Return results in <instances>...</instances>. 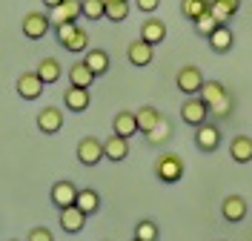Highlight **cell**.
I'll use <instances>...</instances> for the list:
<instances>
[{
	"label": "cell",
	"mask_w": 252,
	"mask_h": 241,
	"mask_svg": "<svg viewBox=\"0 0 252 241\" xmlns=\"http://www.w3.org/2000/svg\"><path fill=\"white\" fill-rule=\"evenodd\" d=\"M201 101L209 106V115H215V118H229L232 115V106H235L229 89L220 80H206L204 89H201Z\"/></svg>",
	"instance_id": "1"
},
{
	"label": "cell",
	"mask_w": 252,
	"mask_h": 241,
	"mask_svg": "<svg viewBox=\"0 0 252 241\" xmlns=\"http://www.w3.org/2000/svg\"><path fill=\"white\" fill-rule=\"evenodd\" d=\"M155 178L163 184H178L184 178V158L175 152H163L155 161Z\"/></svg>",
	"instance_id": "2"
},
{
	"label": "cell",
	"mask_w": 252,
	"mask_h": 241,
	"mask_svg": "<svg viewBox=\"0 0 252 241\" xmlns=\"http://www.w3.org/2000/svg\"><path fill=\"white\" fill-rule=\"evenodd\" d=\"M204 72L198 69V66H181L178 69V75H175V86L184 92L187 98L192 95H201V89H204Z\"/></svg>",
	"instance_id": "3"
},
{
	"label": "cell",
	"mask_w": 252,
	"mask_h": 241,
	"mask_svg": "<svg viewBox=\"0 0 252 241\" xmlns=\"http://www.w3.org/2000/svg\"><path fill=\"white\" fill-rule=\"evenodd\" d=\"M181 118H184V124H189V127H201V124H206V118H209V106L201 101V95H192L184 101Z\"/></svg>",
	"instance_id": "4"
},
{
	"label": "cell",
	"mask_w": 252,
	"mask_h": 241,
	"mask_svg": "<svg viewBox=\"0 0 252 241\" xmlns=\"http://www.w3.org/2000/svg\"><path fill=\"white\" fill-rule=\"evenodd\" d=\"M49 29H52V17L46 12H29V15L23 17V37H29V40L46 37Z\"/></svg>",
	"instance_id": "5"
},
{
	"label": "cell",
	"mask_w": 252,
	"mask_h": 241,
	"mask_svg": "<svg viewBox=\"0 0 252 241\" xmlns=\"http://www.w3.org/2000/svg\"><path fill=\"white\" fill-rule=\"evenodd\" d=\"M78 161L83 167H97L103 161V141H97L94 135H86L80 138L78 144Z\"/></svg>",
	"instance_id": "6"
},
{
	"label": "cell",
	"mask_w": 252,
	"mask_h": 241,
	"mask_svg": "<svg viewBox=\"0 0 252 241\" xmlns=\"http://www.w3.org/2000/svg\"><path fill=\"white\" fill-rule=\"evenodd\" d=\"M195 146L201 149V152H218L220 149V129L215 124H201V127H195Z\"/></svg>",
	"instance_id": "7"
},
{
	"label": "cell",
	"mask_w": 252,
	"mask_h": 241,
	"mask_svg": "<svg viewBox=\"0 0 252 241\" xmlns=\"http://www.w3.org/2000/svg\"><path fill=\"white\" fill-rule=\"evenodd\" d=\"M247 198L244 195H226L223 201H220V215H223V221H229V224H238V221H244L247 218Z\"/></svg>",
	"instance_id": "8"
},
{
	"label": "cell",
	"mask_w": 252,
	"mask_h": 241,
	"mask_svg": "<svg viewBox=\"0 0 252 241\" xmlns=\"http://www.w3.org/2000/svg\"><path fill=\"white\" fill-rule=\"evenodd\" d=\"M17 95L23 98V101H37V98L43 95V80L37 78V72H23L20 78H17Z\"/></svg>",
	"instance_id": "9"
},
{
	"label": "cell",
	"mask_w": 252,
	"mask_h": 241,
	"mask_svg": "<svg viewBox=\"0 0 252 241\" xmlns=\"http://www.w3.org/2000/svg\"><path fill=\"white\" fill-rule=\"evenodd\" d=\"M75 198H78V187L72 184V178H63V181H55L52 184V204L58 209L72 207Z\"/></svg>",
	"instance_id": "10"
},
{
	"label": "cell",
	"mask_w": 252,
	"mask_h": 241,
	"mask_svg": "<svg viewBox=\"0 0 252 241\" xmlns=\"http://www.w3.org/2000/svg\"><path fill=\"white\" fill-rule=\"evenodd\" d=\"M86 212L78 207V204H72V207H63L61 209V230L63 233H69V236H75V233H80L83 227H86Z\"/></svg>",
	"instance_id": "11"
},
{
	"label": "cell",
	"mask_w": 252,
	"mask_h": 241,
	"mask_svg": "<svg viewBox=\"0 0 252 241\" xmlns=\"http://www.w3.org/2000/svg\"><path fill=\"white\" fill-rule=\"evenodd\" d=\"M63 103H66L69 112H86L89 103H92V92L83 89V86H69V89L63 92Z\"/></svg>",
	"instance_id": "12"
},
{
	"label": "cell",
	"mask_w": 252,
	"mask_h": 241,
	"mask_svg": "<svg viewBox=\"0 0 252 241\" xmlns=\"http://www.w3.org/2000/svg\"><path fill=\"white\" fill-rule=\"evenodd\" d=\"M126 58H129V64L132 66H149L152 64V58H155V46L152 43H146V40H132L129 49H126Z\"/></svg>",
	"instance_id": "13"
},
{
	"label": "cell",
	"mask_w": 252,
	"mask_h": 241,
	"mask_svg": "<svg viewBox=\"0 0 252 241\" xmlns=\"http://www.w3.org/2000/svg\"><path fill=\"white\" fill-rule=\"evenodd\" d=\"M37 129L43 132V135H55V132H61L63 129V112L58 106H46V109H40L37 112Z\"/></svg>",
	"instance_id": "14"
},
{
	"label": "cell",
	"mask_w": 252,
	"mask_h": 241,
	"mask_svg": "<svg viewBox=\"0 0 252 241\" xmlns=\"http://www.w3.org/2000/svg\"><path fill=\"white\" fill-rule=\"evenodd\" d=\"M206 40H209L212 52H218V55H223V52H229V49L235 46V34H232V29H229V23H218L215 32L209 34Z\"/></svg>",
	"instance_id": "15"
},
{
	"label": "cell",
	"mask_w": 252,
	"mask_h": 241,
	"mask_svg": "<svg viewBox=\"0 0 252 241\" xmlns=\"http://www.w3.org/2000/svg\"><path fill=\"white\" fill-rule=\"evenodd\" d=\"M126 155H129V138H124V135H118V132H112L109 138L103 141V158L109 161H124Z\"/></svg>",
	"instance_id": "16"
},
{
	"label": "cell",
	"mask_w": 252,
	"mask_h": 241,
	"mask_svg": "<svg viewBox=\"0 0 252 241\" xmlns=\"http://www.w3.org/2000/svg\"><path fill=\"white\" fill-rule=\"evenodd\" d=\"M141 37L146 40V43H152V46L163 43V40H166V23H163L160 17H149V20H143Z\"/></svg>",
	"instance_id": "17"
},
{
	"label": "cell",
	"mask_w": 252,
	"mask_h": 241,
	"mask_svg": "<svg viewBox=\"0 0 252 241\" xmlns=\"http://www.w3.org/2000/svg\"><path fill=\"white\" fill-rule=\"evenodd\" d=\"M229 158L235 164H250L252 161V138L250 135H235L229 141Z\"/></svg>",
	"instance_id": "18"
},
{
	"label": "cell",
	"mask_w": 252,
	"mask_h": 241,
	"mask_svg": "<svg viewBox=\"0 0 252 241\" xmlns=\"http://www.w3.org/2000/svg\"><path fill=\"white\" fill-rule=\"evenodd\" d=\"M112 132H118V135H124V138H132V135H138V118L132 109H124V112L115 115V121H112Z\"/></svg>",
	"instance_id": "19"
},
{
	"label": "cell",
	"mask_w": 252,
	"mask_h": 241,
	"mask_svg": "<svg viewBox=\"0 0 252 241\" xmlns=\"http://www.w3.org/2000/svg\"><path fill=\"white\" fill-rule=\"evenodd\" d=\"M52 23H66V20H75L78 23V17H83L80 12V0H63L61 6H55L52 9Z\"/></svg>",
	"instance_id": "20"
},
{
	"label": "cell",
	"mask_w": 252,
	"mask_h": 241,
	"mask_svg": "<svg viewBox=\"0 0 252 241\" xmlns=\"http://www.w3.org/2000/svg\"><path fill=\"white\" fill-rule=\"evenodd\" d=\"M135 118H138V132H143V135H146V132H152V129L163 121V112L146 103V106H141V109L135 112Z\"/></svg>",
	"instance_id": "21"
},
{
	"label": "cell",
	"mask_w": 252,
	"mask_h": 241,
	"mask_svg": "<svg viewBox=\"0 0 252 241\" xmlns=\"http://www.w3.org/2000/svg\"><path fill=\"white\" fill-rule=\"evenodd\" d=\"M94 83V72L86 66V61H78V64L69 66V86H83L89 89Z\"/></svg>",
	"instance_id": "22"
},
{
	"label": "cell",
	"mask_w": 252,
	"mask_h": 241,
	"mask_svg": "<svg viewBox=\"0 0 252 241\" xmlns=\"http://www.w3.org/2000/svg\"><path fill=\"white\" fill-rule=\"evenodd\" d=\"M241 9V0H209V12L218 17V23H229Z\"/></svg>",
	"instance_id": "23"
},
{
	"label": "cell",
	"mask_w": 252,
	"mask_h": 241,
	"mask_svg": "<svg viewBox=\"0 0 252 241\" xmlns=\"http://www.w3.org/2000/svg\"><path fill=\"white\" fill-rule=\"evenodd\" d=\"M86 66L94 72V78H100V75H106L109 72V55L103 52V49H86Z\"/></svg>",
	"instance_id": "24"
},
{
	"label": "cell",
	"mask_w": 252,
	"mask_h": 241,
	"mask_svg": "<svg viewBox=\"0 0 252 241\" xmlns=\"http://www.w3.org/2000/svg\"><path fill=\"white\" fill-rule=\"evenodd\" d=\"M37 78L43 80V83H58L61 80V75H63V69H61V64L55 61V58H43L40 64H37Z\"/></svg>",
	"instance_id": "25"
},
{
	"label": "cell",
	"mask_w": 252,
	"mask_h": 241,
	"mask_svg": "<svg viewBox=\"0 0 252 241\" xmlns=\"http://www.w3.org/2000/svg\"><path fill=\"white\" fill-rule=\"evenodd\" d=\"M75 204H78L86 215H94L97 209H100V195L94 193L92 187H86V190H78V198H75Z\"/></svg>",
	"instance_id": "26"
},
{
	"label": "cell",
	"mask_w": 252,
	"mask_h": 241,
	"mask_svg": "<svg viewBox=\"0 0 252 241\" xmlns=\"http://www.w3.org/2000/svg\"><path fill=\"white\" fill-rule=\"evenodd\" d=\"M204 12H209V0H181V15L187 20H192V23Z\"/></svg>",
	"instance_id": "27"
},
{
	"label": "cell",
	"mask_w": 252,
	"mask_h": 241,
	"mask_svg": "<svg viewBox=\"0 0 252 241\" xmlns=\"http://www.w3.org/2000/svg\"><path fill=\"white\" fill-rule=\"evenodd\" d=\"M143 138H146V144H152V146H158V144H166V141L172 138V124H169V121L163 118V121H160V124H158V127L152 129V132H146Z\"/></svg>",
	"instance_id": "28"
},
{
	"label": "cell",
	"mask_w": 252,
	"mask_h": 241,
	"mask_svg": "<svg viewBox=\"0 0 252 241\" xmlns=\"http://www.w3.org/2000/svg\"><path fill=\"white\" fill-rule=\"evenodd\" d=\"M80 12L86 20H103L106 17V0H80Z\"/></svg>",
	"instance_id": "29"
},
{
	"label": "cell",
	"mask_w": 252,
	"mask_h": 241,
	"mask_svg": "<svg viewBox=\"0 0 252 241\" xmlns=\"http://www.w3.org/2000/svg\"><path fill=\"white\" fill-rule=\"evenodd\" d=\"M129 0H106V20H112V23H121V20H126L129 17Z\"/></svg>",
	"instance_id": "30"
},
{
	"label": "cell",
	"mask_w": 252,
	"mask_h": 241,
	"mask_svg": "<svg viewBox=\"0 0 252 241\" xmlns=\"http://www.w3.org/2000/svg\"><path fill=\"white\" fill-rule=\"evenodd\" d=\"M158 236H160V230H158L155 221L143 218V221L135 224V239H138V241H158Z\"/></svg>",
	"instance_id": "31"
},
{
	"label": "cell",
	"mask_w": 252,
	"mask_h": 241,
	"mask_svg": "<svg viewBox=\"0 0 252 241\" xmlns=\"http://www.w3.org/2000/svg\"><path fill=\"white\" fill-rule=\"evenodd\" d=\"M78 23H75V20H66V23H55V37H58V43H61V46H66V43H69V40H72V37H75V34H78Z\"/></svg>",
	"instance_id": "32"
},
{
	"label": "cell",
	"mask_w": 252,
	"mask_h": 241,
	"mask_svg": "<svg viewBox=\"0 0 252 241\" xmlns=\"http://www.w3.org/2000/svg\"><path fill=\"white\" fill-rule=\"evenodd\" d=\"M215 26H218V17L212 15V12H204V15L195 20V32L204 34V37H209V34L215 32Z\"/></svg>",
	"instance_id": "33"
},
{
	"label": "cell",
	"mask_w": 252,
	"mask_h": 241,
	"mask_svg": "<svg viewBox=\"0 0 252 241\" xmlns=\"http://www.w3.org/2000/svg\"><path fill=\"white\" fill-rule=\"evenodd\" d=\"M63 49H66V52H86V49H89V34H86V29H78V34H75Z\"/></svg>",
	"instance_id": "34"
},
{
	"label": "cell",
	"mask_w": 252,
	"mask_h": 241,
	"mask_svg": "<svg viewBox=\"0 0 252 241\" xmlns=\"http://www.w3.org/2000/svg\"><path fill=\"white\" fill-rule=\"evenodd\" d=\"M26 241H55V236H52L49 227H34V230H29V239Z\"/></svg>",
	"instance_id": "35"
},
{
	"label": "cell",
	"mask_w": 252,
	"mask_h": 241,
	"mask_svg": "<svg viewBox=\"0 0 252 241\" xmlns=\"http://www.w3.org/2000/svg\"><path fill=\"white\" fill-rule=\"evenodd\" d=\"M135 3H138V9H141V12H146V15H152L158 6H160V0H135Z\"/></svg>",
	"instance_id": "36"
},
{
	"label": "cell",
	"mask_w": 252,
	"mask_h": 241,
	"mask_svg": "<svg viewBox=\"0 0 252 241\" xmlns=\"http://www.w3.org/2000/svg\"><path fill=\"white\" fill-rule=\"evenodd\" d=\"M63 0H43V6H46V9H55V6H61Z\"/></svg>",
	"instance_id": "37"
},
{
	"label": "cell",
	"mask_w": 252,
	"mask_h": 241,
	"mask_svg": "<svg viewBox=\"0 0 252 241\" xmlns=\"http://www.w3.org/2000/svg\"><path fill=\"white\" fill-rule=\"evenodd\" d=\"M9 241H17V239H9Z\"/></svg>",
	"instance_id": "38"
},
{
	"label": "cell",
	"mask_w": 252,
	"mask_h": 241,
	"mask_svg": "<svg viewBox=\"0 0 252 241\" xmlns=\"http://www.w3.org/2000/svg\"><path fill=\"white\" fill-rule=\"evenodd\" d=\"M132 241H138V239H132Z\"/></svg>",
	"instance_id": "39"
}]
</instances>
